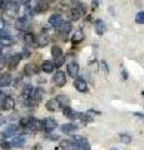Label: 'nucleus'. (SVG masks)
I'll return each instance as SVG.
<instances>
[{"mask_svg":"<svg viewBox=\"0 0 144 150\" xmlns=\"http://www.w3.org/2000/svg\"><path fill=\"white\" fill-rule=\"evenodd\" d=\"M74 140H75L74 143H75V145H77V150H90L92 149L89 140H88L87 138L75 137Z\"/></svg>","mask_w":144,"mask_h":150,"instance_id":"nucleus-1","label":"nucleus"},{"mask_svg":"<svg viewBox=\"0 0 144 150\" xmlns=\"http://www.w3.org/2000/svg\"><path fill=\"white\" fill-rule=\"evenodd\" d=\"M57 120L53 119V118H45L43 121H41V126H43V129L46 131V133H50V131H53L55 128H57Z\"/></svg>","mask_w":144,"mask_h":150,"instance_id":"nucleus-2","label":"nucleus"},{"mask_svg":"<svg viewBox=\"0 0 144 150\" xmlns=\"http://www.w3.org/2000/svg\"><path fill=\"white\" fill-rule=\"evenodd\" d=\"M53 83L58 88L64 86L67 84V76H65V74H64L63 71H57V73L54 74V76H53Z\"/></svg>","mask_w":144,"mask_h":150,"instance_id":"nucleus-3","label":"nucleus"},{"mask_svg":"<svg viewBox=\"0 0 144 150\" xmlns=\"http://www.w3.org/2000/svg\"><path fill=\"white\" fill-rule=\"evenodd\" d=\"M74 88L80 93L88 91V84H87V81L84 80V79H82V78H77L75 80H74Z\"/></svg>","mask_w":144,"mask_h":150,"instance_id":"nucleus-4","label":"nucleus"},{"mask_svg":"<svg viewBox=\"0 0 144 150\" xmlns=\"http://www.w3.org/2000/svg\"><path fill=\"white\" fill-rule=\"evenodd\" d=\"M43 95H44V91L41 90L40 88H36V89H33V90H31V94H30L29 99L33 100L36 104V103H39L41 99H43Z\"/></svg>","mask_w":144,"mask_h":150,"instance_id":"nucleus-5","label":"nucleus"},{"mask_svg":"<svg viewBox=\"0 0 144 150\" xmlns=\"http://www.w3.org/2000/svg\"><path fill=\"white\" fill-rule=\"evenodd\" d=\"M63 18H62V15L60 14H53L52 16L49 18V24L52 25V26H54V28H60V25L63 24Z\"/></svg>","mask_w":144,"mask_h":150,"instance_id":"nucleus-6","label":"nucleus"},{"mask_svg":"<svg viewBox=\"0 0 144 150\" xmlns=\"http://www.w3.org/2000/svg\"><path fill=\"white\" fill-rule=\"evenodd\" d=\"M14 106H15V101H14V99L11 96H5L3 100V104H1V109L5 110V111H9L14 109Z\"/></svg>","mask_w":144,"mask_h":150,"instance_id":"nucleus-7","label":"nucleus"},{"mask_svg":"<svg viewBox=\"0 0 144 150\" xmlns=\"http://www.w3.org/2000/svg\"><path fill=\"white\" fill-rule=\"evenodd\" d=\"M67 71L72 78H75L79 73V64L77 62H72L67 65Z\"/></svg>","mask_w":144,"mask_h":150,"instance_id":"nucleus-8","label":"nucleus"},{"mask_svg":"<svg viewBox=\"0 0 144 150\" xmlns=\"http://www.w3.org/2000/svg\"><path fill=\"white\" fill-rule=\"evenodd\" d=\"M28 128H29L31 131H39L43 129L41 126V121L35 119V118H29V124H28Z\"/></svg>","mask_w":144,"mask_h":150,"instance_id":"nucleus-9","label":"nucleus"},{"mask_svg":"<svg viewBox=\"0 0 144 150\" xmlns=\"http://www.w3.org/2000/svg\"><path fill=\"white\" fill-rule=\"evenodd\" d=\"M21 60V55L20 54H14L10 56V59L8 60V67L9 69H15L18 67V64L20 63Z\"/></svg>","mask_w":144,"mask_h":150,"instance_id":"nucleus-10","label":"nucleus"},{"mask_svg":"<svg viewBox=\"0 0 144 150\" xmlns=\"http://www.w3.org/2000/svg\"><path fill=\"white\" fill-rule=\"evenodd\" d=\"M60 148L63 150H77V145L73 140H69V139H64L60 142Z\"/></svg>","mask_w":144,"mask_h":150,"instance_id":"nucleus-11","label":"nucleus"},{"mask_svg":"<svg viewBox=\"0 0 144 150\" xmlns=\"http://www.w3.org/2000/svg\"><path fill=\"white\" fill-rule=\"evenodd\" d=\"M11 84V75L9 73H4L0 75V88H6Z\"/></svg>","mask_w":144,"mask_h":150,"instance_id":"nucleus-12","label":"nucleus"},{"mask_svg":"<svg viewBox=\"0 0 144 150\" xmlns=\"http://www.w3.org/2000/svg\"><path fill=\"white\" fill-rule=\"evenodd\" d=\"M63 112H64V115H65L68 119L75 120V119H78V118H79V112H77V111L74 110V109H72L70 106H67V108H64Z\"/></svg>","mask_w":144,"mask_h":150,"instance_id":"nucleus-13","label":"nucleus"},{"mask_svg":"<svg viewBox=\"0 0 144 150\" xmlns=\"http://www.w3.org/2000/svg\"><path fill=\"white\" fill-rule=\"evenodd\" d=\"M45 106H46V109H48L49 111H58L60 108H62L57 99H50V100H48V101H46V105Z\"/></svg>","mask_w":144,"mask_h":150,"instance_id":"nucleus-14","label":"nucleus"},{"mask_svg":"<svg viewBox=\"0 0 144 150\" xmlns=\"http://www.w3.org/2000/svg\"><path fill=\"white\" fill-rule=\"evenodd\" d=\"M36 73H38V68H36L34 64H26L25 65L24 74L26 75V76H33V75H35Z\"/></svg>","mask_w":144,"mask_h":150,"instance_id":"nucleus-15","label":"nucleus"},{"mask_svg":"<svg viewBox=\"0 0 144 150\" xmlns=\"http://www.w3.org/2000/svg\"><path fill=\"white\" fill-rule=\"evenodd\" d=\"M24 144H25V138L23 137V135H18V137H15L11 140L10 145L14 146V148H21Z\"/></svg>","mask_w":144,"mask_h":150,"instance_id":"nucleus-16","label":"nucleus"},{"mask_svg":"<svg viewBox=\"0 0 144 150\" xmlns=\"http://www.w3.org/2000/svg\"><path fill=\"white\" fill-rule=\"evenodd\" d=\"M35 43L38 44V46L43 48V46H45L49 43V38L46 34H40V35H38V38H35Z\"/></svg>","mask_w":144,"mask_h":150,"instance_id":"nucleus-17","label":"nucleus"},{"mask_svg":"<svg viewBox=\"0 0 144 150\" xmlns=\"http://www.w3.org/2000/svg\"><path fill=\"white\" fill-rule=\"evenodd\" d=\"M18 9H19V6H18V4L14 3V1H9V3H6V5H5V11L8 14H10V15L16 14Z\"/></svg>","mask_w":144,"mask_h":150,"instance_id":"nucleus-18","label":"nucleus"},{"mask_svg":"<svg viewBox=\"0 0 144 150\" xmlns=\"http://www.w3.org/2000/svg\"><path fill=\"white\" fill-rule=\"evenodd\" d=\"M106 30V25L104 24L103 20H96L95 21V31L98 35H103Z\"/></svg>","mask_w":144,"mask_h":150,"instance_id":"nucleus-19","label":"nucleus"},{"mask_svg":"<svg viewBox=\"0 0 144 150\" xmlns=\"http://www.w3.org/2000/svg\"><path fill=\"white\" fill-rule=\"evenodd\" d=\"M55 99L58 100V103L60 104V106H64V108H67L69 106V104H70V99L67 96V95H64V94H60V95H58Z\"/></svg>","mask_w":144,"mask_h":150,"instance_id":"nucleus-20","label":"nucleus"},{"mask_svg":"<svg viewBox=\"0 0 144 150\" xmlns=\"http://www.w3.org/2000/svg\"><path fill=\"white\" fill-rule=\"evenodd\" d=\"M54 68H55V65L53 62H50V60H45V62H43V64H41V69H43L44 73H52Z\"/></svg>","mask_w":144,"mask_h":150,"instance_id":"nucleus-21","label":"nucleus"},{"mask_svg":"<svg viewBox=\"0 0 144 150\" xmlns=\"http://www.w3.org/2000/svg\"><path fill=\"white\" fill-rule=\"evenodd\" d=\"M62 131L64 134H70V133H74L77 129H78V126L75 125V124H64V125H62Z\"/></svg>","mask_w":144,"mask_h":150,"instance_id":"nucleus-22","label":"nucleus"},{"mask_svg":"<svg viewBox=\"0 0 144 150\" xmlns=\"http://www.w3.org/2000/svg\"><path fill=\"white\" fill-rule=\"evenodd\" d=\"M83 39H84V35H83V31H82V30H77V31L73 34V36H72L73 44H79Z\"/></svg>","mask_w":144,"mask_h":150,"instance_id":"nucleus-23","label":"nucleus"},{"mask_svg":"<svg viewBox=\"0 0 144 150\" xmlns=\"http://www.w3.org/2000/svg\"><path fill=\"white\" fill-rule=\"evenodd\" d=\"M18 130H19V128H18V125H9L5 133H4V137H11V135H15L18 133Z\"/></svg>","mask_w":144,"mask_h":150,"instance_id":"nucleus-24","label":"nucleus"},{"mask_svg":"<svg viewBox=\"0 0 144 150\" xmlns=\"http://www.w3.org/2000/svg\"><path fill=\"white\" fill-rule=\"evenodd\" d=\"M59 30H60V33H62L63 35H68L69 33H70V30H72V24L70 23H63V24L60 25Z\"/></svg>","mask_w":144,"mask_h":150,"instance_id":"nucleus-25","label":"nucleus"},{"mask_svg":"<svg viewBox=\"0 0 144 150\" xmlns=\"http://www.w3.org/2000/svg\"><path fill=\"white\" fill-rule=\"evenodd\" d=\"M52 55H53L54 59L63 56V50H62V48H60V46H58V45H53V46H52Z\"/></svg>","mask_w":144,"mask_h":150,"instance_id":"nucleus-26","label":"nucleus"},{"mask_svg":"<svg viewBox=\"0 0 144 150\" xmlns=\"http://www.w3.org/2000/svg\"><path fill=\"white\" fill-rule=\"evenodd\" d=\"M0 39L3 40V43H10L11 36L9 34V31H6L5 29H1L0 30Z\"/></svg>","mask_w":144,"mask_h":150,"instance_id":"nucleus-27","label":"nucleus"},{"mask_svg":"<svg viewBox=\"0 0 144 150\" xmlns=\"http://www.w3.org/2000/svg\"><path fill=\"white\" fill-rule=\"evenodd\" d=\"M24 41L26 45H33L35 43V36L34 34H31V33H26L24 35Z\"/></svg>","mask_w":144,"mask_h":150,"instance_id":"nucleus-28","label":"nucleus"},{"mask_svg":"<svg viewBox=\"0 0 144 150\" xmlns=\"http://www.w3.org/2000/svg\"><path fill=\"white\" fill-rule=\"evenodd\" d=\"M16 28L19 30H25L26 28H28V21H26V19L25 18H20L19 20L16 21Z\"/></svg>","mask_w":144,"mask_h":150,"instance_id":"nucleus-29","label":"nucleus"},{"mask_svg":"<svg viewBox=\"0 0 144 150\" xmlns=\"http://www.w3.org/2000/svg\"><path fill=\"white\" fill-rule=\"evenodd\" d=\"M48 4L46 3H43V1H40V3H38L35 5V8H34V10L36 11V13H41V11H45V10H48Z\"/></svg>","mask_w":144,"mask_h":150,"instance_id":"nucleus-30","label":"nucleus"},{"mask_svg":"<svg viewBox=\"0 0 144 150\" xmlns=\"http://www.w3.org/2000/svg\"><path fill=\"white\" fill-rule=\"evenodd\" d=\"M82 13H83V11L80 10V8H79V6L72 9V11H70V14H72V19H73V20H78V19L80 18Z\"/></svg>","mask_w":144,"mask_h":150,"instance_id":"nucleus-31","label":"nucleus"},{"mask_svg":"<svg viewBox=\"0 0 144 150\" xmlns=\"http://www.w3.org/2000/svg\"><path fill=\"white\" fill-rule=\"evenodd\" d=\"M119 139H120V142L124 143V144H129V143L132 142L131 135H128V134H120L119 135Z\"/></svg>","mask_w":144,"mask_h":150,"instance_id":"nucleus-32","label":"nucleus"},{"mask_svg":"<svg viewBox=\"0 0 144 150\" xmlns=\"http://www.w3.org/2000/svg\"><path fill=\"white\" fill-rule=\"evenodd\" d=\"M135 23L137 24H144V11H139L135 15Z\"/></svg>","mask_w":144,"mask_h":150,"instance_id":"nucleus-33","label":"nucleus"},{"mask_svg":"<svg viewBox=\"0 0 144 150\" xmlns=\"http://www.w3.org/2000/svg\"><path fill=\"white\" fill-rule=\"evenodd\" d=\"M64 62H65V59H64V56H60V58H57V59H54V65L57 68H59V67H62V65L64 64Z\"/></svg>","mask_w":144,"mask_h":150,"instance_id":"nucleus-34","label":"nucleus"},{"mask_svg":"<svg viewBox=\"0 0 144 150\" xmlns=\"http://www.w3.org/2000/svg\"><path fill=\"white\" fill-rule=\"evenodd\" d=\"M79 119H82L84 123H90V121L93 120L88 114H79Z\"/></svg>","mask_w":144,"mask_h":150,"instance_id":"nucleus-35","label":"nucleus"},{"mask_svg":"<svg viewBox=\"0 0 144 150\" xmlns=\"http://www.w3.org/2000/svg\"><path fill=\"white\" fill-rule=\"evenodd\" d=\"M28 124H29V118H21L19 121V125L23 128H28Z\"/></svg>","mask_w":144,"mask_h":150,"instance_id":"nucleus-36","label":"nucleus"},{"mask_svg":"<svg viewBox=\"0 0 144 150\" xmlns=\"http://www.w3.org/2000/svg\"><path fill=\"white\" fill-rule=\"evenodd\" d=\"M4 98H5V94H4L3 91H0V106H1V104H3Z\"/></svg>","mask_w":144,"mask_h":150,"instance_id":"nucleus-37","label":"nucleus"},{"mask_svg":"<svg viewBox=\"0 0 144 150\" xmlns=\"http://www.w3.org/2000/svg\"><path fill=\"white\" fill-rule=\"evenodd\" d=\"M96 6H98V0H93V8H96Z\"/></svg>","mask_w":144,"mask_h":150,"instance_id":"nucleus-38","label":"nucleus"},{"mask_svg":"<svg viewBox=\"0 0 144 150\" xmlns=\"http://www.w3.org/2000/svg\"><path fill=\"white\" fill-rule=\"evenodd\" d=\"M123 78L125 79V78H128V73H125V71H123Z\"/></svg>","mask_w":144,"mask_h":150,"instance_id":"nucleus-39","label":"nucleus"},{"mask_svg":"<svg viewBox=\"0 0 144 150\" xmlns=\"http://www.w3.org/2000/svg\"><path fill=\"white\" fill-rule=\"evenodd\" d=\"M48 1H55V0H48Z\"/></svg>","mask_w":144,"mask_h":150,"instance_id":"nucleus-40","label":"nucleus"},{"mask_svg":"<svg viewBox=\"0 0 144 150\" xmlns=\"http://www.w3.org/2000/svg\"><path fill=\"white\" fill-rule=\"evenodd\" d=\"M111 150H117V149H111Z\"/></svg>","mask_w":144,"mask_h":150,"instance_id":"nucleus-41","label":"nucleus"}]
</instances>
